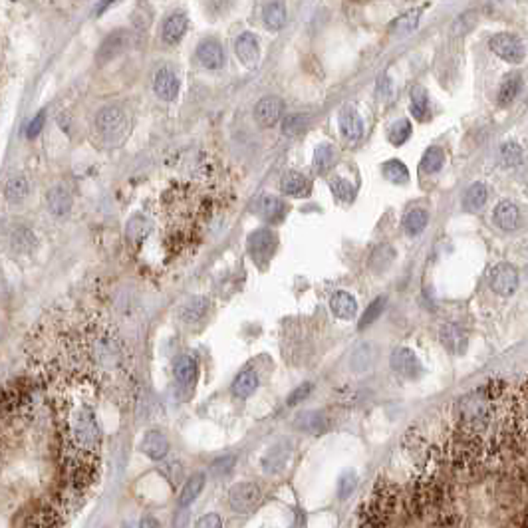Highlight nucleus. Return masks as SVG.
Returning <instances> with one entry per match:
<instances>
[{"instance_id": "nucleus-1", "label": "nucleus", "mask_w": 528, "mask_h": 528, "mask_svg": "<svg viewBox=\"0 0 528 528\" xmlns=\"http://www.w3.org/2000/svg\"><path fill=\"white\" fill-rule=\"evenodd\" d=\"M96 127L98 132L106 137V139H121L125 132H127V118L120 108L115 106H108L103 110H99L96 115Z\"/></svg>"}, {"instance_id": "nucleus-2", "label": "nucleus", "mask_w": 528, "mask_h": 528, "mask_svg": "<svg viewBox=\"0 0 528 528\" xmlns=\"http://www.w3.org/2000/svg\"><path fill=\"white\" fill-rule=\"evenodd\" d=\"M263 501V493L254 483H239L231 486L229 491V503L231 508L239 515L254 513Z\"/></svg>"}, {"instance_id": "nucleus-3", "label": "nucleus", "mask_w": 528, "mask_h": 528, "mask_svg": "<svg viewBox=\"0 0 528 528\" xmlns=\"http://www.w3.org/2000/svg\"><path fill=\"white\" fill-rule=\"evenodd\" d=\"M491 50L508 64H520L524 60V44L515 34L501 32L491 38Z\"/></svg>"}, {"instance_id": "nucleus-4", "label": "nucleus", "mask_w": 528, "mask_h": 528, "mask_svg": "<svg viewBox=\"0 0 528 528\" xmlns=\"http://www.w3.org/2000/svg\"><path fill=\"white\" fill-rule=\"evenodd\" d=\"M249 251L253 254L254 263L258 266H266L270 263L272 254L276 251V237L275 232L263 229V231L253 232V237L249 239Z\"/></svg>"}, {"instance_id": "nucleus-5", "label": "nucleus", "mask_w": 528, "mask_h": 528, "mask_svg": "<svg viewBox=\"0 0 528 528\" xmlns=\"http://www.w3.org/2000/svg\"><path fill=\"white\" fill-rule=\"evenodd\" d=\"M491 287L501 296H513L518 288V272L513 264L501 263L491 270Z\"/></svg>"}, {"instance_id": "nucleus-6", "label": "nucleus", "mask_w": 528, "mask_h": 528, "mask_svg": "<svg viewBox=\"0 0 528 528\" xmlns=\"http://www.w3.org/2000/svg\"><path fill=\"white\" fill-rule=\"evenodd\" d=\"M130 42H132V36H130L127 30H115V32H111L110 36L101 42V46H99V64H106V62H110L113 58H118L120 54H123V52L127 50Z\"/></svg>"}, {"instance_id": "nucleus-7", "label": "nucleus", "mask_w": 528, "mask_h": 528, "mask_svg": "<svg viewBox=\"0 0 528 528\" xmlns=\"http://www.w3.org/2000/svg\"><path fill=\"white\" fill-rule=\"evenodd\" d=\"M391 367L401 377H408V379H415L419 372H421V363H419L417 356L406 346H399V348L394 350V353H391Z\"/></svg>"}, {"instance_id": "nucleus-8", "label": "nucleus", "mask_w": 528, "mask_h": 528, "mask_svg": "<svg viewBox=\"0 0 528 528\" xmlns=\"http://www.w3.org/2000/svg\"><path fill=\"white\" fill-rule=\"evenodd\" d=\"M282 110H284L282 99L268 96V98H263L254 106V120H256V123H260L263 127H272V125H276V121L280 120Z\"/></svg>"}, {"instance_id": "nucleus-9", "label": "nucleus", "mask_w": 528, "mask_h": 528, "mask_svg": "<svg viewBox=\"0 0 528 528\" xmlns=\"http://www.w3.org/2000/svg\"><path fill=\"white\" fill-rule=\"evenodd\" d=\"M441 344L447 348V352L455 353V356H461V353L467 352V346H469V338L463 328H459L457 324H445L439 332Z\"/></svg>"}, {"instance_id": "nucleus-10", "label": "nucleus", "mask_w": 528, "mask_h": 528, "mask_svg": "<svg viewBox=\"0 0 528 528\" xmlns=\"http://www.w3.org/2000/svg\"><path fill=\"white\" fill-rule=\"evenodd\" d=\"M62 510L64 508L60 505L44 506V508H40L38 513H34L32 517L28 518L24 528H62V520H64Z\"/></svg>"}, {"instance_id": "nucleus-11", "label": "nucleus", "mask_w": 528, "mask_h": 528, "mask_svg": "<svg viewBox=\"0 0 528 528\" xmlns=\"http://www.w3.org/2000/svg\"><path fill=\"white\" fill-rule=\"evenodd\" d=\"M234 50H237L239 60L246 66H254L258 62V58H260V44H258V38L253 32H242L237 38Z\"/></svg>"}, {"instance_id": "nucleus-12", "label": "nucleus", "mask_w": 528, "mask_h": 528, "mask_svg": "<svg viewBox=\"0 0 528 528\" xmlns=\"http://www.w3.org/2000/svg\"><path fill=\"white\" fill-rule=\"evenodd\" d=\"M187 14L181 11L173 12L169 18L163 24V42L169 46H177L181 40H183V36L187 32Z\"/></svg>"}, {"instance_id": "nucleus-13", "label": "nucleus", "mask_w": 528, "mask_h": 528, "mask_svg": "<svg viewBox=\"0 0 528 528\" xmlns=\"http://www.w3.org/2000/svg\"><path fill=\"white\" fill-rule=\"evenodd\" d=\"M153 89L155 94L161 99H165V101L175 99L177 94H179V80H177L175 72L169 70V68H161V70L155 74Z\"/></svg>"}, {"instance_id": "nucleus-14", "label": "nucleus", "mask_w": 528, "mask_h": 528, "mask_svg": "<svg viewBox=\"0 0 528 528\" xmlns=\"http://www.w3.org/2000/svg\"><path fill=\"white\" fill-rule=\"evenodd\" d=\"M340 130L344 133L346 139L350 142H360L363 135V121L360 118V113L353 108H344L340 113Z\"/></svg>"}, {"instance_id": "nucleus-15", "label": "nucleus", "mask_w": 528, "mask_h": 528, "mask_svg": "<svg viewBox=\"0 0 528 528\" xmlns=\"http://www.w3.org/2000/svg\"><path fill=\"white\" fill-rule=\"evenodd\" d=\"M46 205H48V209H50L52 215L64 217L72 209V195H70V191L66 187L56 185V187H52L46 193Z\"/></svg>"}, {"instance_id": "nucleus-16", "label": "nucleus", "mask_w": 528, "mask_h": 528, "mask_svg": "<svg viewBox=\"0 0 528 528\" xmlns=\"http://www.w3.org/2000/svg\"><path fill=\"white\" fill-rule=\"evenodd\" d=\"M197 58L207 70H219L225 62V52L217 40H205L197 48Z\"/></svg>"}, {"instance_id": "nucleus-17", "label": "nucleus", "mask_w": 528, "mask_h": 528, "mask_svg": "<svg viewBox=\"0 0 528 528\" xmlns=\"http://www.w3.org/2000/svg\"><path fill=\"white\" fill-rule=\"evenodd\" d=\"M495 222L503 231H515L520 225V210L515 203L503 201L495 207Z\"/></svg>"}, {"instance_id": "nucleus-18", "label": "nucleus", "mask_w": 528, "mask_h": 528, "mask_svg": "<svg viewBox=\"0 0 528 528\" xmlns=\"http://www.w3.org/2000/svg\"><path fill=\"white\" fill-rule=\"evenodd\" d=\"M142 451H144L149 459L161 461L167 455V451H169V441L165 439L163 433H159V431H149L144 437V441H142Z\"/></svg>"}, {"instance_id": "nucleus-19", "label": "nucleus", "mask_w": 528, "mask_h": 528, "mask_svg": "<svg viewBox=\"0 0 528 528\" xmlns=\"http://www.w3.org/2000/svg\"><path fill=\"white\" fill-rule=\"evenodd\" d=\"M280 187L284 191V195L288 197H308L310 195V181L304 175H300L296 171H288L282 177V181H280Z\"/></svg>"}, {"instance_id": "nucleus-20", "label": "nucleus", "mask_w": 528, "mask_h": 528, "mask_svg": "<svg viewBox=\"0 0 528 528\" xmlns=\"http://www.w3.org/2000/svg\"><path fill=\"white\" fill-rule=\"evenodd\" d=\"M258 213L268 222H280L287 215V203L282 199L272 197V195H264L258 201Z\"/></svg>"}, {"instance_id": "nucleus-21", "label": "nucleus", "mask_w": 528, "mask_h": 528, "mask_svg": "<svg viewBox=\"0 0 528 528\" xmlns=\"http://www.w3.org/2000/svg\"><path fill=\"white\" fill-rule=\"evenodd\" d=\"M330 306L332 312L341 320H352L356 316V312H358V302H356V298L350 294V292H346V290H340V292H336L330 300Z\"/></svg>"}, {"instance_id": "nucleus-22", "label": "nucleus", "mask_w": 528, "mask_h": 528, "mask_svg": "<svg viewBox=\"0 0 528 528\" xmlns=\"http://www.w3.org/2000/svg\"><path fill=\"white\" fill-rule=\"evenodd\" d=\"M28 195H30V183L24 175L12 177L11 181L6 183V187H4V197L12 205H20L23 201L28 199Z\"/></svg>"}, {"instance_id": "nucleus-23", "label": "nucleus", "mask_w": 528, "mask_h": 528, "mask_svg": "<svg viewBox=\"0 0 528 528\" xmlns=\"http://www.w3.org/2000/svg\"><path fill=\"white\" fill-rule=\"evenodd\" d=\"M173 372H175V379L179 384L191 387L197 379V360L191 356H181V358H177Z\"/></svg>"}, {"instance_id": "nucleus-24", "label": "nucleus", "mask_w": 528, "mask_h": 528, "mask_svg": "<svg viewBox=\"0 0 528 528\" xmlns=\"http://www.w3.org/2000/svg\"><path fill=\"white\" fill-rule=\"evenodd\" d=\"M263 18L264 24H266L270 30H280V28L287 24L288 18L287 4H284V2H268V4L264 6Z\"/></svg>"}, {"instance_id": "nucleus-25", "label": "nucleus", "mask_w": 528, "mask_h": 528, "mask_svg": "<svg viewBox=\"0 0 528 528\" xmlns=\"http://www.w3.org/2000/svg\"><path fill=\"white\" fill-rule=\"evenodd\" d=\"M419 16H421V11H417V8L397 16L396 20L389 24V32L394 34V36H408V34H411L417 28Z\"/></svg>"}, {"instance_id": "nucleus-26", "label": "nucleus", "mask_w": 528, "mask_h": 528, "mask_svg": "<svg viewBox=\"0 0 528 528\" xmlns=\"http://www.w3.org/2000/svg\"><path fill=\"white\" fill-rule=\"evenodd\" d=\"M256 387H258V375H256V372L254 370H244L232 382V394L237 397H249L256 391Z\"/></svg>"}, {"instance_id": "nucleus-27", "label": "nucleus", "mask_w": 528, "mask_h": 528, "mask_svg": "<svg viewBox=\"0 0 528 528\" xmlns=\"http://www.w3.org/2000/svg\"><path fill=\"white\" fill-rule=\"evenodd\" d=\"M486 195L489 193H486V187L483 183H473L463 197V207L467 213H479L486 203Z\"/></svg>"}, {"instance_id": "nucleus-28", "label": "nucleus", "mask_w": 528, "mask_h": 528, "mask_svg": "<svg viewBox=\"0 0 528 528\" xmlns=\"http://www.w3.org/2000/svg\"><path fill=\"white\" fill-rule=\"evenodd\" d=\"M203 486H205V474L203 473L193 474L187 483H185L183 491H181V496H179V506H181V508H187L191 503H195V501H197V496L201 495V491H203Z\"/></svg>"}, {"instance_id": "nucleus-29", "label": "nucleus", "mask_w": 528, "mask_h": 528, "mask_svg": "<svg viewBox=\"0 0 528 528\" xmlns=\"http://www.w3.org/2000/svg\"><path fill=\"white\" fill-rule=\"evenodd\" d=\"M427 222H429L427 210L413 209L406 215V219H403V229H406V232H408L409 237H417L419 232L425 231Z\"/></svg>"}, {"instance_id": "nucleus-30", "label": "nucleus", "mask_w": 528, "mask_h": 528, "mask_svg": "<svg viewBox=\"0 0 528 528\" xmlns=\"http://www.w3.org/2000/svg\"><path fill=\"white\" fill-rule=\"evenodd\" d=\"M411 113L419 121L429 118V96H427L425 88H421V86H415L411 92Z\"/></svg>"}, {"instance_id": "nucleus-31", "label": "nucleus", "mask_w": 528, "mask_h": 528, "mask_svg": "<svg viewBox=\"0 0 528 528\" xmlns=\"http://www.w3.org/2000/svg\"><path fill=\"white\" fill-rule=\"evenodd\" d=\"M443 165H445V151L441 147H437V145H433V147H429L425 151L419 167H421L423 173H439Z\"/></svg>"}, {"instance_id": "nucleus-32", "label": "nucleus", "mask_w": 528, "mask_h": 528, "mask_svg": "<svg viewBox=\"0 0 528 528\" xmlns=\"http://www.w3.org/2000/svg\"><path fill=\"white\" fill-rule=\"evenodd\" d=\"M207 308H209V302L205 298H191L181 308V318L185 322H197L207 314Z\"/></svg>"}, {"instance_id": "nucleus-33", "label": "nucleus", "mask_w": 528, "mask_h": 528, "mask_svg": "<svg viewBox=\"0 0 528 528\" xmlns=\"http://www.w3.org/2000/svg\"><path fill=\"white\" fill-rule=\"evenodd\" d=\"M334 161H336V151H334L332 145L322 144L316 147V151H314V169L316 171L326 173L334 165Z\"/></svg>"}, {"instance_id": "nucleus-34", "label": "nucleus", "mask_w": 528, "mask_h": 528, "mask_svg": "<svg viewBox=\"0 0 528 528\" xmlns=\"http://www.w3.org/2000/svg\"><path fill=\"white\" fill-rule=\"evenodd\" d=\"M384 175L387 181H391L396 185H406L409 181V169L401 161L394 159V161H387L384 165Z\"/></svg>"}, {"instance_id": "nucleus-35", "label": "nucleus", "mask_w": 528, "mask_h": 528, "mask_svg": "<svg viewBox=\"0 0 528 528\" xmlns=\"http://www.w3.org/2000/svg\"><path fill=\"white\" fill-rule=\"evenodd\" d=\"M296 425L298 429L310 431V433H320V431L326 429V419L318 411H308V413H302L298 417Z\"/></svg>"}, {"instance_id": "nucleus-36", "label": "nucleus", "mask_w": 528, "mask_h": 528, "mask_svg": "<svg viewBox=\"0 0 528 528\" xmlns=\"http://www.w3.org/2000/svg\"><path fill=\"white\" fill-rule=\"evenodd\" d=\"M394 258H396V251L391 246H387V244H382V246H377L374 253H372L370 266L374 270H377V272H382V270H385L389 264L394 263Z\"/></svg>"}, {"instance_id": "nucleus-37", "label": "nucleus", "mask_w": 528, "mask_h": 528, "mask_svg": "<svg viewBox=\"0 0 528 528\" xmlns=\"http://www.w3.org/2000/svg\"><path fill=\"white\" fill-rule=\"evenodd\" d=\"M385 304H387V298H385V296L375 298L374 302H372V304L367 306V310L363 312V316L360 318V324H358V328H360V330H365L367 326H372L375 320H377L379 316H382V314H384Z\"/></svg>"}, {"instance_id": "nucleus-38", "label": "nucleus", "mask_w": 528, "mask_h": 528, "mask_svg": "<svg viewBox=\"0 0 528 528\" xmlns=\"http://www.w3.org/2000/svg\"><path fill=\"white\" fill-rule=\"evenodd\" d=\"M288 455H290V449H282L280 445L275 447L272 451L268 453L266 457H264V469L268 471V473H276V471H280L288 461Z\"/></svg>"}, {"instance_id": "nucleus-39", "label": "nucleus", "mask_w": 528, "mask_h": 528, "mask_svg": "<svg viewBox=\"0 0 528 528\" xmlns=\"http://www.w3.org/2000/svg\"><path fill=\"white\" fill-rule=\"evenodd\" d=\"M411 121L409 120H397L391 127H389V133H387V137H389V142H391V145H396V147H399V145H403L406 142H408L409 137H411Z\"/></svg>"}, {"instance_id": "nucleus-40", "label": "nucleus", "mask_w": 528, "mask_h": 528, "mask_svg": "<svg viewBox=\"0 0 528 528\" xmlns=\"http://www.w3.org/2000/svg\"><path fill=\"white\" fill-rule=\"evenodd\" d=\"M330 189L334 191V195L344 201V203H352L353 197H356V187L348 179H341V177H334L330 181Z\"/></svg>"}, {"instance_id": "nucleus-41", "label": "nucleus", "mask_w": 528, "mask_h": 528, "mask_svg": "<svg viewBox=\"0 0 528 528\" xmlns=\"http://www.w3.org/2000/svg\"><path fill=\"white\" fill-rule=\"evenodd\" d=\"M518 88H520V80L518 76H508L505 80V84L498 89V103L501 106H508L513 103L515 98L518 96Z\"/></svg>"}, {"instance_id": "nucleus-42", "label": "nucleus", "mask_w": 528, "mask_h": 528, "mask_svg": "<svg viewBox=\"0 0 528 528\" xmlns=\"http://www.w3.org/2000/svg\"><path fill=\"white\" fill-rule=\"evenodd\" d=\"M149 234V222L142 215H135L127 225V237L133 242H142Z\"/></svg>"}, {"instance_id": "nucleus-43", "label": "nucleus", "mask_w": 528, "mask_h": 528, "mask_svg": "<svg viewBox=\"0 0 528 528\" xmlns=\"http://www.w3.org/2000/svg\"><path fill=\"white\" fill-rule=\"evenodd\" d=\"M522 161V147L515 142H508L501 147V163L506 167L518 165Z\"/></svg>"}, {"instance_id": "nucleus-44", "label": "nucleus", "mask_w": 528, "mask_h": 528, "mask_svg": "<svg viewBox=\"0 0 528 528\" xmlns=\"http://www.w3.org/2000/svg\"><path fill=\"white\" fill-rule=\"evenodd\" d=\"M304 127H306V118L304 115H288L287 120L282 121V132L287 133V135H298L300 132H304Z\"/></svg>"}, {"instance_id": "nucleus-45", "label": "nucleus", "mask_w": 528, "mask_h": 528, "mask_svg": "<svg viewBox=\"0 0 528 528\" xmlns=\"http://www.w3.org/2000/svg\"><path fill=\"white\" fill-rule=\"evenodd\" d=\"M356 483H358V479H356V474L352 471L341 474L340 484H338V493H340L341 498H348V496L352 495L353 489H356Z\"/></svg>"}, {"instance_id": "nucleus-46", "label": "nucleus", "mask_w": 528, "mask_h": 528, "mask_svg": "<svg viewBox=\"0 0 528 528\" xmlns=\"http://www.w3.org/2000/svg\"><path fill=\"white\" fill-rule=\"evenodd\" d=\"M44 121H46V111H40L36 118H34L30 123H28V130H26V137L28 139H34V137H38V133L42 132V127H44Z\"/></svg>"}, {"instance_id": "nucleus-47", "label": "nucleus", "mask_w": 528, "mask_h": 528, "mask_svg": "<svg viewBox=\"0 0 528 528\" xmlns=\"http://www.w3.org/2000/svg\"><path fill=\"white\" fill-rule=\"evenodd\" d=\"M310 391H312V385L310 384H304L300 385V387H296V389L290 394V397H288V406H296L300 401H304V399L308 397Z\"/></svg>"}, {"instance_id": "nucleus-48", "label": "nucleus", "mask_w": 528, "mask_h": 528, "mask_svg": "<svg viewBox=\"0 0 528 528\" xmlns=\"http://www.w3.org/2000/svg\"><path fill=\"white\" fill-rule=\"evenodd\" d=\"M195 528H222V522H220L219 515H205V517L199 518Z\"/></svg>"}, {"instance_id": "nucleus-49", "label": "nucleus", "mask_w": 528, "mask_h": 528, "mask_svg": "<svg viewBox=\"0 0 528 528\" xmlns=\"http://www.w3.org/2000/svg\"><path fill=\"white\" fill-rule=\"evenodd\" d=\"M232 463H234V457H222L219 461L213 463V471H219L220 474L229 473L232 469Z\"/></svg>"}, {"instance_id": "nucleus-50", "label": "nucleus", "mask_w": 528, "mask_h": 528, "mask_svg": "<svg viewBox=\"0 0 528 528\" xmlns=\"http://www.w3.org/2000/svg\"><path fill=\"white\" fill-rule=\"evenodd\" d=\"M189 522V510L187 508H179L175 515V528H185Z\"/></svg>"}, {"instance_id": "nucleus-51", "label": "nucleus", "mask_w": 528, "mask_h": 528, "mask_svg": "<svg viewBox=\"0 0 528 528\" xmlns=\"http://www.w3.org/2000/svg\"><path fill=\"white\" fill-rule=\"evenodd\" d=\"M139 528H159V524L153 517H144L139 522Z\"/></svg>"}, {"instance_id": "nucleus-52", "label": "nucleus", "mask_w": 528, "mask_h": 528, "mask_svg": "<svg viewBox=\"0 0 528 528\" xmlns=\"http://www.w3.org/2000/svg\"><path fill=\"white\" fill-rule=\"evenodd\" d=\"M123 528H130V527H123Z\"/></svg>"}]
</instances>
